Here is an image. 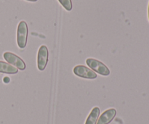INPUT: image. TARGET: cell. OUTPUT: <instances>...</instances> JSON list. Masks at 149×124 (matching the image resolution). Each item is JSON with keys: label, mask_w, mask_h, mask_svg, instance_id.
I'll return each mask as SVG.
<instances>
[{"label": "cell", "mask_w": 149, "mask_h": 124, "mask_svg": "<svg viewBox=\"0 0 149 124\" xmlns=\"http://www.w3.org/2000/svg\"><path fill=\"white\" fill-rule=\"evenodd\" d=\"M28 33H29V28H28L27 23L25 21H20L17 26V45L20 49H24L27 44Z\"/></svg>", "instance_id": "1"}, {"label": "cell", "mask_w": 149, "mask_h": 124, "mask_svg": "<svg viewBox=\"0 0 149 124\" xmlns=\"http://www.w3.org/2000/svg\"><path fill=\"white\" fill-rule=\"evenodd\" d=\"M86 62L92 70H94L95 71H96L97 73L100 74V75L107 76L110 74V71L107 68V66L99 60L93 59V58H88L86 60Z\"/></svg>", "instance_id": "2"}, {"label": "cell", "mask_w": 149, "mask_h": 124, "mask_svg": "<svg viewBox=\"0 0 149 124\" xmlns=\"http://www.w3.org/2000/svg\"><path fill=\"white\" fill-rule=\"evenodd\" d=\"M3 57L9 64L15 65L16 68H18L20 71H23V70L26 69V64H25L24 61L15 54L10 52H4Z\"/></svg>", "instance_id": "3"}, {"label": "cell", "mask_w": 149, "mask_h": 124, "mask_svg": "<svg viewBox=\"0 0 149 124\" xmlns=\"http://www.w3.org/2000/svg\"><path fill=\"white\" fill-rule=\"evenodd\" d=\"M48 52L47 47L45 45L40 46L38 52L37 57V66L39 71H44L47 65L48 62Z\"/></svg>", "instance_id": "4"}, {"label": "cell", "mask_w": 149, "mask_h": 124, "mask_svg": "<svg viewBox=\"0 0 149 124\" xmlns=\"http://www.w3.org/2000/svg\"><path fill=\"white\" fill-rule=\"evenodd\" d=\"M73 71L76 76L81 78H88V79H95L97 78V74L94 71L84 65H77Z\"/></svg>", "instance_id": "5"}, {"label": "cell", "mask_w": 149, "mask_h": 124, "mask_svg": "<svg viewBox=\"0 0 149 124\" xmlns=\"http://www.w3.org/2000/svg\"><path fill=\"white\" fill-rule=\"evenodd\" d=\"M116 115V110L115 109L111 108L106 110L103 114L99 118L97 121V124H109L110 123Z\"/></svg>", "instance_id": "6"}, {"label": "cell", "mask_w": 149, "mask_h": 124, "mask_svg": "<svg viewBox=\"0 0 149 124\" xmlns=\"http://www.w3.org/2000/svg\"><path fill=\"white\" fill-rule=\"evenodd\" d=\"M18 72L17 68L3 61H0V73L6 74H16Z\"/></svg>", "instance_id": "7"}, {"label": "cell", "mask_w": 149, "mask_h": 124, "mask_svg": "<svg viewBox=\"0 0 149 124\" xmlns=\"http://www.w3.org/2000/svg\"><path fill=\"white\" fill-rule=\"evenodd\" d=\"M99 116H100V109H99V107H94L92 110L90 115H89L87 119L86 120L85 124H96Z\"/></svg>", "instance_id": "8"}, {"label": "cell", "mask_w": 149, "mask_h": 124, "mask_svg": "<svg viewBox=\"0 0 149 124\" xmlns=\"http://www.w3.org/2000/svg\"><path fill=\"white\" fill-rule=\"evenodd\" d=\"M58 1L67 11H71L72 10V1H71V0H58Z\"/></svg>", "instance_id": "9"}, {"label": "cell", "mask_w": 149, "mask_h": 124, "mask_svg": "<svg viewBox=\"0 0 149 124\" xmlns=\"http://www.w3.org/2000/svg\"><path fill=\"white\" fill-rule=\"evenodd\" d=\"M26 1H33V2H34V1H36L37 0H26Z\"/></svg>", "instance_id": "10"}, {"label": "cell", "mask_w": 149, "mask_h": 124, "mask_svg": "<svg viewBox=\"0 0 149 124\" xmlns=\"http://www.w3.org/2000/svg\"><path fill=\"white\" fill-rule=\"evenodd\" d=\"M148 20H149V4H148Z\"/></svg>", "instance_id": "11"}]
</instances>
